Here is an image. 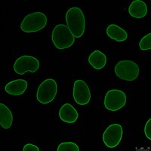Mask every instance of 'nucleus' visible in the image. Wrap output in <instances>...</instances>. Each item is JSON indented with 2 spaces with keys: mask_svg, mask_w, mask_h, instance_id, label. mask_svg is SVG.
Listing matches in <instances>:
<instances>
[{
  "mask_svg": "<svg viewBox=\"0 0 151 151\" xmlns=\"http://www.w3.org/2000/svg\"><path fill=\"white\" fill-rule=\"evenodd\" d=\"M66 21L75 39L82 37L86 29V19L83 11L77 7L70 9L66 14Z\"/></svg>",
  "mask_w": 151,
  "mask_h": 151,
  "instance_id": "f257e3e1",
  "label": "nucleus"
},
{
  "mask_svg": "<svg viewBox=\"0 0 151 151\" xmlns=\"http://www.w3.org/2000/svg\"><path fill=\"white\" fill-rule=\"evenodd\" d=\"M52 40L58 49L63 50L73 45L75 37L67 26L64 24H58L52 31Z\"/></svg>",
  "mask_w": 151,
  "mask_h": 151,
  "instance_id": "f03ea898",
  "label": "nucleus"
},
{
  "mask_svg": "<svg viewBox=\"0 0 151 151\" xmlns=\"http://www.w3.org/2000/svg\"><path fill=\"white\" fill-rule=\"evenodd\" d=\"M46 15L42 12H34L24 17L21 24V29L26 33H36L45 27L47 24Z\"/></svg>",
  "mask_w": 151,
  "mask_h": 151,
  "instance_id": "7ed1b4c3",
  "label": "nucleus"
},
{
  "mask_svg": "<svg viewBox=\"0 0 151 151\" xmlns=\"http://www.w3.org/2000/svg\"><path fill=\"white\" fill-rule=\"evenodd\" d=\"M115 73L122 80L133 82L138 77L140 69L135 62L132 60H121L116 65Z\"/></svg>",
  "mask_w": 151,
  "mask_h": 151,
  "instance_id": "20e7f679",
  "label": "nucleus"
},
{
  "mask_svg": "<svg viewBox=\"0 0 151 151\" xmlns=\"http://www.w3.org/2000/svg\"><path fill=\"white\" fill-rule=\"evenodd\" d=\"M58 94V85L52 79H45L40 85L36 93V98L40 103L48 104L53 101Z\"/></svg>",
  "mask_w": 151,
  "mask_h": 151,
  "instance_id": "39448f33",
  "label": "nucleus"
},
{
  "mask_svg": "<svg viewBox=\"0 0 151 151\" xmlns=\"http://www.w3.org/2000/svg\"><path fill=\"white\" fill-rule=\"evenodd\" d=\"M126 101L127 98L124 91L119 89H111L105 94L104 104L106 110L116 112L122 108Z\"/></svg>",
  "mask_w": 151,
  "mask_h": 151,
  "instance_id": "423d86ee",
  "label": "nucleus"
},
{
  "mask_svg": "<svg viewBox=\"0 0 151 151\" xmlns=\"http://www.w3.org/2000/svg\"><path fill=\"white\" fill-rule=\"evenodd\" d=\"M40 61L30 55H23L15 60L14 70L18 75H24L27 72L35 73L40 68Z\"/></svg>",
  "mask_w": 151,
  "mask_h": 151,
  "instance_id": "0eeeda50",
  "label": "nucleus"
},
{
  "mask_svg": "<svg viewBox=\"0 0 151 151\" xmlns=\"http://www.w3.org/2000/svg\"><path fill=\"white\" fill-rule=\"evenodd\" d=\"M123 135V129L118 123L111 124L106 128L103 134V141L108 148H115L121 142Z\"/></svg>",
  "mask_w": 151,
  "mask_h": 151,
  "instance_id": "6e6552de",
  "label": "nucleus"
},
{
  "mask_svg": "<svg viewBox=\"0 0 151 151\" xmlns=\"http://www.w3.org/2000/svg\"><path fill=\"white\" fill-rule=\"evenodd\" d=\"M73 98L77 104L85 106L89 103L91 100V91L89 88L82 79H78L73 85Z\"/></svg>",
  "mask_w": 151,
  "mask_h": 151,
  "instance_id": "1a4fd4ad",
  "label": "nucleus"
},
{
  "mask_svg": "<svg viewBox=\"0 0 151 151\" xmlns=\"http://www.w3.org/2000/svg\"><path fill=\"white\" fill-rule=\"evenodd\" d=\"M59 116L63 122L73 124L79 118V113L70 104H64L59 110Z\"/></svg>",
  "mask_w": 151,
  "mask_h": 151,
  "instance_id": "9d476101",
  "label": "nucleus"
},
{
  "mask_svg": "<svg viewBox=\"0 0 151 151\" xmlns=\"http://www.w3.org/2000/svg\"><path fill=\"white\" fill-rule=\"evenodd\" d=\"M28 83L24 79H16L9 82L5 87L6 93L11 95H21L26 91L27 88Z\"/></svg>",
  "mask_w": 151,
  "mask_h": 151,
  "instance_id": "9b49d317",
  "label": "nucleus"
},
{
  "mask_svg": "<svg viewBox=\"0 0 151 151\" xmlns=\"http://www.w3.org/2000/svg\"><path fill=\"white\" fill-rule=\"evenodd\" d=\"M148 9L146 3L141 0H134L129 7V13L132 17L135 18H142L147 14Z\"/></svg>",
  "mask_w": 151,
  "mask_h": 151,
  "instance_id": "f8f14e48",
  "label": "nucleus"
},
{
  "mask_svg": "<svg viewBox=\"0 0 151 151\" xmlns=\"http://www.w3.org/2000/svg\"><path fill=\"white\" fill-rule=\"evenodd\" d=\"M106 56L99 50H95L88 57V63L95 70H102L106 66Z\"/></svg>",
  "mask_w": 151,
  "mask_h": 151,
  "instance_id": "ddd939ff",
  "label": "nucleus"
},
{
  "mask_svg": "<svg viewBox=\"0 0 151 151\" xmlns=\"http://www.w3.org/2000/svg\"><path fill=\"white\" fill-rule=\"evenodd\" d=\"M107 36L116 42H124L127 40L128 34L126 31L116 24H110L106 29Z\"/></svg>",
  "mask_w": 151,
  "mask_h": 151,
  "instance_id": "4468645a",
  "label": "nucleus"
},
{
  "mask_svg": "<svg viewBox=\"0 0 151 151\" xmlns=\"http://www.w3.org/2000/svg\"><path fill=\"white\" fill-rule=\"evenodd\" d=\"M13 123V115L3 104H0V124L4 129H9Z\"/></svg>",
  "mask_w": 151,
  "mask_h": 151,
  "instance_id": "2eb2a0df",
  "label": "nucleus"
},
{
  "mask_svg": "<svg viewBox=\"0 0 151 151\" xmlns=\"http://www.w3.org/2000/svg\"><path fill=\"white\" fill-rule=\"evenodd\" d=\"M58 151H79V148L77 144L73 142H63L57 148Z\"/></svg>",
  "mask_w": 151,
  "mask_h": 151,
  "instance_id": "dca6fc26",
  "label": "nucleus"
},
{
  "mask_svg": "<svg viewBox=\"0 0 151 151\" xmlns=\"http://www.w3.org/2000/svg\"><path fill=\"white\" fill-rule=\"evenodd\" d=\"M139 47L142 51H148L151 49V33H148L142 38L139 42Z\"/></svg>",
  "mask_w": 151,
  "mask_h": 151,
  "instance_id": "f3484780",
  "label": "nucleus"
},
{
  "mask_svg": "<svg viewBox=\"0 0 151 151\" xmlns=\"http://www.w3.org/2000/svg\"><path fill=\"white\" fill-rule=\"evenodd\" d=\"M144 133H145V135L148 139L151 140V119H150L145 125Z\"/></svg>",
  "mask_w": 151,
  "mask_h": 151,
  "instance_id": "a211bd4d",
  "label": "nucleus"
},
{
  "mask_svg": "<svg viewBox=\"0 0 151 151\" xmlns=\"http://www.w3.org/2000/svg\"><path fill=\"white\" fill-rule=\"evenodd\" d=\"M24 151H40V148L32 144H27L23 148Z\"/></svg>",
  "mask_w": 151,
  "mask_h": 151,
  "instance_id": "6ab92c4d",
  "label": "nucleus"
}]
</instances>
